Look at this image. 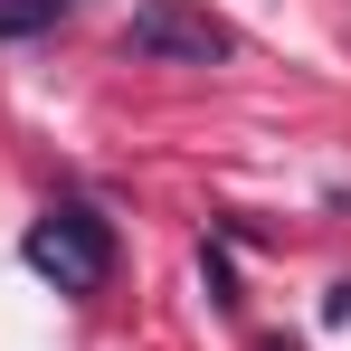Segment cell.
<instances>
[{"mask_svg": "<svg viewBox=\"0 0 351 351\" xmlns=\"http://www.w3.org/2000/svg\"><path fill=\"white\" fill-rule=\"evenodd\" d=\"M19 256H29V276H48L58 294H95L114 276V219L86 209V199H58L38 228L19 237Z\"/></svg>", "mask_w": 351, "mask_h": 351, "instance_id": "1", "label": "cell"}, {"mask_svg": "<svg viewBox=\"0 0 351 351\" xmlns=\"http://www.w3.org/2000/svg\"><path fill=\"white\" fill-rule=\"evenodd\" d=\"M123 58H162V66H219L237 58V29L199 0H133L123 19Z\"/></svg>", "mask_w": 351, "mask_h": 351, "instance_id": "2", "label": "cell"}, {"mask_svg": "<svg viewBox=\"0 0 351 351\" xmlns=\"http://www.w3.org/2000/svg\"><path fill=\"white\" fill-rule=\"evenodd\" d=\"M199 285H209L219 313H237V276H228V256H219V247H199Z\"/></svg>", "mask_w": 351, "mask_h": 351, "instance_id": "3", "label": "cell"}, {"mask_svg": "<svg viewBox=\"0 0 351 351\" xmlns=\"http://www.w3.org/2000/svg\"><path fill=\"white\" fill-rule=\"evenodd\" d=\"M323 313H332V323H351V276H342L332 294H323Z\"/></svg>", "mask_w": 351, "mask_h": 351, "instance_id": "4", "label": "cell"}, {"mask_svg": "<svg viewBox=\"0 0 351 351\" xmlns=\"http://www.w3.org/2000/svg\"><path fill=\"white\" fill-rule=\"evenodd\" d=\"M266 351H285V342H266Z\"/></svg>", "mask_w": 351, "mask_h": 351, "instance_id": "5", "label": "cell"}]
</instances>
